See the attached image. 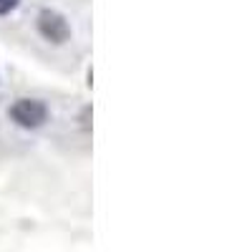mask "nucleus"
<instances>
[{"instance_id":"nucleus-1","label":"nucleus","mask_w":252,"mask_h":252,"mask_svg":"<svg viewBox=\"0 0 252 252\" xmlns=\"http://www.w3.org/2000/svg\"><path fill=\"white\" fill-rule=\"evenodd\" d=\"M10 119L20 126V129H38L43 126L48 119V109L43 101H35V98H18L13 106H10Z\"/></svg>"},{"instance_id":"nucleus-2","label":"nucleus","mask_w":252,"mask_h":252,"mask_svg":"<svg viewBox=\"0 0 252 252\" xmlns=\"http://www.w3.org/2000/svg\"><path fill=\"white\" fill-rule=\"evenodd\" d=\"M38 33L43 35L46 40H51V43L61 46V43H66V40L71 38V26H68V20L63 18L61 13L40 10L38 13Z\"/></svg>"},{"instance_id":"nucleus-3","label":"nucleus","mask_w":252,"mask_h":252,"mask_svg":"<svg viewBox=\"0 0 252 252\" xmlns=\"http://www.w3.org/2000/svg\"><path fill=\"white\" fill-rule=\"evenodd\" d=\"M18 3H20V0H0V15H8L10 10H15Z\"/></svg>"}]
</instances>
